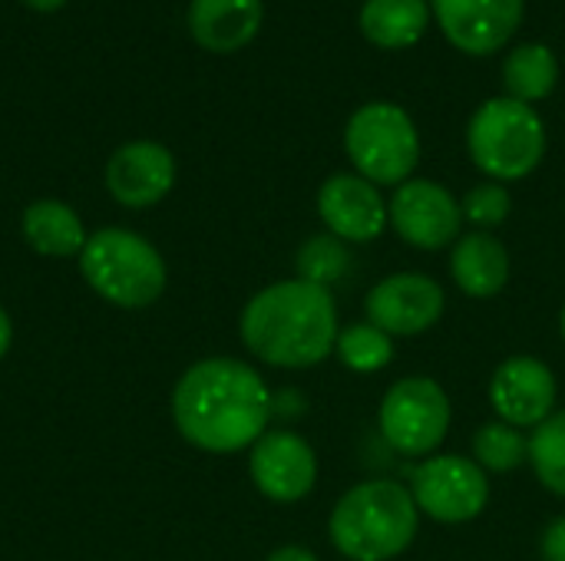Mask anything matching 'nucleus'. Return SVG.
<instances>
[{"mask_svg":"<svg viewBox=\"0 0 565 561\" xmlns=\"http://www.w3.org/2000/svg\"><path fill=\"white\" fill-rule=\"evenodd\" d=\"M268 561H318V555L308 552V549H301V546H285V549L271 552Z\"/></svg>","mask_w":565,"mask_h":561,"instance_id":"27","label":"nucleus"},{"mask_svg":"<svg viewBox=\"0 0 565 561\" xmlns=\"http://www.w3.org/2000/svg\"><path fill=\"white\" fill-rule=\"evenodd\" d=\"M344 265H348V258H344L341 241H338V238H328V235L311 238V241L301 248V255H298V271H301V278L311 281V284H321V288H328L334 278H341V274H344Z\"/></svg>","mask_w":565,"mask_h":561,"instance_id":"24","label":"nucleus"},{"mask_svg":"<svg viewBox=\"0 0 565 561\" xmlns=\"http://www.w3.org/2000/svg\"><path fill=\"white\" fill-rule=\"evenodd\" d=\"M444 288L427 274H391L371 288L364 311L367 324L391 337H414L430 331L444 314Z\"/></svg>","mask_w":565,"mask_h":561,"instance_id":"10","label":"nucleus"},{"mask_svg":"<svg viewBox=\"0 0 565 561\" xmlns=\"http://www.w3.org/2000/svg\"><path fill=\"white\" fill-rule=\"evenodd\" d=\"M556 377L536 357H510L490 380V403L510 427H540L556 407Z\"/></svg>","mask_w":565,"mask_h":561,"instance_id":"14","label":"nucleus"},{"mask_svg":"<svg viewBox=\"0 0 565 561\" xmlns=\"http://www.w3.org/2000/svg\"><path fill=\"white\" fill-rule=\"evenodd\" d=\"M430 7L444 36L470 56L503 50L523 20V0H430Z\"/></svg>","mask_w":565,"mask_h":561,"instance_id":"11","label":"nucleus"},{"mask_svg":"<svg viewBox=\"0 0 565 561\" xmlns=\"http://www.w3.org/2000/svg\"><path fill=\"white\" fill-rule=\"evenodd\" d=\"M530 463L540 483L565 499V410L543 420L530 436Z\"/></svg>","mask_w":565,"mask_h":561,"instance_id":"23","label":"nucleus"},{"mask_svg":"<svg viewBox=\"0 0 565 561\" xmlns=\"http://www.w3.org/2000/svg\"><path fill=\"white\" fill-rule=\"evenodd\" d=\"M23 238L30 241L33 251L40 255H53V258H66L83 251L86 235L83 225L76 218V212L63 202H33L23 212Z\"/></svg>","mask_w":565,"mask_h":561,"instance_id":"19","label":"nucleus"},{"mask_svg":"<svg viewBox=\"0 0 565 561\" xmlns=\"http://www.w3.org/2000/svg\"><path fill=\"white\" fill-rule=\"evenodd\" d=\"M450 397L430 377H404L381 400V436L411 460H427L440 450L450 430Z\"/></svg>","mask_w":565,"mask_h":561,"instance_id":"7","label":"nucleus"},{"mask_svg":"<svg viewBox=\"0 0 565 561\" xmlns=\"http://www.w3.org/2000/svg\"><path fill=\"white\" fill-rule=\"evenodd\" d=\"M420 509L404 483L367 479L348 489L328 522L334 549L351 561H391L411 549Z\"/></svg>","mask_w":565,"mask_h":561,"instance_id":"3","label":"nucleus"},{"mask_svg":"<svg viewBox=\"0 0 565 561\" xmlns=\"http://www.w3.org/2000/svg\"><path fill=\"white\" fill-rule=\"evenodd\" d=\"M510 208H513V198L500 182H483V185L470 188L467 198H463V218H470L480 228L503 225Z\"/></svg>","mask_w":565,"mask_h":561,"instance_id":"25","label":"nucleus"},{"mask_svg":"<svg viewBox=\"0 0 565 561\" xmlns=\"http://www.w3.org/2000/svg\"><path fill=\"white\" fill-rule=\"evenodd\" d=\"M473 456L483 473H510L530 460V440L503 420L487 423L473 433Z\"/></svg>","mask_w":565,"mask_h":561,"instance_id":"22","label":"nucleus"},{"mask_svg":"<svg viewBox=\"0 0 565 561\" xmlns=\"http://www.w3.org/2000/svg\"><path fill=\"white\" fill-rule=\"evenodd\" d=\"M467 149L480 172L497 182H516L543 162L546 129L533 106L500 96L473 112L467 126Z\"/></svg>","mask_w":565,"mask_h":561,"instance_id":"4","label":"nucleus"},{"mask_svg":"<svg viewBox=\"0 0 565 561\" xmlns=\"http://www.w3.org/2000/svg\"><path fill=\"white\" fill-rule=\"evenodd\" d=\"M245 347L271 367H315L338 344V308L328 288L305 278L258 291L242 311Z\"/></svg>","mask_w":565,"mask_h":561,"instance_id":"2","label":"nucleus"},{"mask_svg":"<svg viewBox=\"0 0 565 561\" xmlns=\"http://www.w3.org/2000/svg\"><path fill=\"white\" fill-rule=\"evenodd\" d=\"M540 552H543V561H565V516L546 526Z\"/></svg>","mask_w":565,"mask_h":561,"instance_id":"26","label":"nucleus"},{"mask_svg":"<svg viewBox=\"0 0 565 561\" xmlns=\"http://www.w3.org/2000/svg\"><path fill=\"white\" fill-rule=\"evenodd\" d=\"M79 271L96 294L119 308H146L166 288V265L159 251L122 228H103L86 238Z\"/></svg>","mask_w":565,"mask_h":561,"instance_id":"5","label":"nucleus"},{"mask_svg":"<svg viewBox=\"0 0 565 561\" xmlns=\"http://www.w3.org/2000/svg\"><path fill=\"white\" fill-rule=\"evenodd\" d=\"M387 215H391L394 231L414 248L440 251L460 241L463 205L440 182L407 179L404 185H397L387 205Z\"/></svg>","mask_w":565,"mask_h":561,"instance_id":"9","label":"nucleus"},{"mask_svg":"<svg viewBox=\"0 0 565 561\" xmlns=\"http://www.w3.org/2000/svg\"><path fill=\"white\" fill-rule=\"evenodd\" d=\"M318 215L328 225V231L341 241H374L381 238L387 225V202L381 198V188L367 182L364 175H331L318 192Z\"/></svg>","mask_w":565,"mask_h":561,"instance_id":"13","label":"nucleus"},{"mask_svg":"<svg viewBox=\"0 0 565 561\" xmlns=\"http://www.w3.org/2000/svg\"><path fill=\"white\" fill-rule=\"evenodd\" d=\"M411 496L417 509L437 522L457 526L477 519L490 503V479L467 456H427L420 466L411 470Z\"/></svg>","mask_w":565,"mask_h":561,"instance_id":"8","label":"nucleus"},{"mask_svg":"<svg viewBox=\"0 0 565 561\" xmlns=\"http://www.w3.org/2000/svg\"><path fill=\"white\" fill-rule=\"evenodd\" d=\"M265 380L242 360L212 357L189 367L172 393L179 433L205 453H238L255 446L271 420Z\"/></svg>","mask_w":565,"mask_h":561,"instance_id":"1","label":"nucleus"},{"mask_svg":"<svg viewBox=\"0 0 565 561\" xmlns=\"http://www.w3.org/2000/svg\"><path fill=\"white\" fill-rule=\"evenodd\" d=\"M563 337H565V308H563Z\"/></svg>","mask_w":565,"mask_h":561,"instance_id":"30","label":"nucleus"},{"mask_svg":"<svg viewBox=\"0 0 565 561\" xmlns=\"http://www.w3.org/2000/svg\"><path fill=\"white\" fill-rule=\"evenodd\" d=\"M430 26V0H367L361 30L381 50H407Z\"/></svg>","mask_w":565,"mask_h":561,"instance_id":"18","label":"nucleus"},{"mask_svg":"<svg viewBox=\"0 0 565 561\" xmlns=\"http://www.w3.org/2000/svg\"><path fill=\"white\" fill-rule=\"evenodd\" d=\"M26 7H33V10H43V13H50V10H60L66 0H23Z\"/></svg>","mask_w":565,"mask_h":561,"instance_id":"29","label":"nucleus"},{"mask_svg":"<svg viewBox=\"0 0 565 561\" xmlns=\"http://www.w3.org/2000/svg\"><path fill=\"white\" fill-rule=\"evenodd\" d=\"M341 364L354 374H377L394 360V341L391 334L377 331L374 324H351L338 331L334 344Z\"/></svg>","mask_w":565,"mask_h":561,"instance_id":"21","label":"nucleus"},{"mask_svg":"<svg viewBox=\"0 0 565 561\" xmlns=\"http://www.w3.org/2000/svg\"><path fill=\"white\" fill-rule=\"evenodd\" d=\"M450 274L467 298H497L510 281V251L487 231L463 235L450 255Z\"/></svg>","mask_w":565,"mask_h":561,"instance_id":"17","label":"nucleus"},{"mask_svg":"<svg viewBox=\"0 0 565 561\" xmlns=\"http://www.w3.org/2000/svg\"><path fill=\"white\" fill-rule=\"evenodd\" d=\"M344 149L358 175L374 185H404L420 159V136L407 109L394 103L361 106L344 129Z\"/></svg>","mask_w":565,"mask_h":561,"instance_id":"6","label":"nucleus"},{"mask_svg":"<svg viewBox=\"0 0 565 561\" xmlns=\"http://www.w3.org/2000/svg\"><path fill=\"white\" fill-rule=\"evenodd\" d=\"M248 470L258 493L271 503H298L315 489L318 479V460L311 443L291 430H268L252 446Z\"/></svg>","mask_w":565,"mask_h":561,"instance_id":"12","label":"nucleus"},{"mask_svg":"<svg viewBox=\"0 0 565 561\" xmlns=\"http://www.w3.org/2000/svg\"><path fill=\"white\" fill-rule=\"evenodd\" d=\"M559 83V60L543 43H523L516 46L503 63V86L510 99H520L526 106L546 99Z\"/></svg>","mask_w":565,"mask_h":561,"instance_id":"20","label":"nucleus"},{"mask_svg":"<svg viewBox=\"0 0 565 561\" xmlns=\"http://www.w3.org/2000/svg\"><path fill=\"white\" fill-rule=\"evenodd\" d=\"M175 182V159L159 142H129L113 152L106 165V188L119 205L146 208L169 195Z\"/></svg>","mask_w":565,"mask_h":561,"instance_id":"15","label":"nucleus"},{"mask_svg":"<svg viewBox=\"0 0 565 561\" xmlns=\"http://www.w3.org/2000/svg\"><path fill=\"white\" fill-rule=\"evenodd\" d=\"M10 321H7V314H3V308H0V357L7 354V347H10Z\"/></svg>","mask_w":565,"mask_h":561,"instance_id":"28","label":"nucleus"},{"mask_svg":"<svg viewBox=\"0 0 565 561\" xmlns=\"http://www.w3.org/2000/svg\"><path fill=\"white\" fill-rule=\"evenodd\" d=\"M262 0H192L189 30L212 53H235L255 40L262 26Z\"/></svg>","mask_w":565,"mask_h":561,"instance_id":"16","label":"nucleus"}]
</instances>
